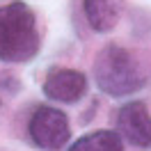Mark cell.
<instances>
[{
	"label": "cell",
	"mask_w": 151,
	"mask_h": 151,
	"mask_svg": "<svg viewBox=\"0 0 151 151\" xmlns=\"http://www.w3.org/2000/svg\"><path fill=\"white\" fill-rule=\"evenodd\" d=\"M41 37L37 16L25 2H0V60L9 64H25L39 53Z\"/></svg>",
	"instance_id": "6da1fadb"
},
{
	"label": "cell",
	"mask_w": 151,
	"mask_h": 151,
	"mask_svg": "<svg viewBox=\"0 0 151 151\" xmlns=\"http://www.w3.org/2000/svg\"><path fill=\"white\" fill-rule=\"evenodd\" d=\"M94 80L99 89L110 96H128L140 92L149 83V71L133 50L108 44L96 55L94 62Z\"/></svg>",
	"instance_id": "7a4b0ae2"
},
{
	"label": "cell",
	"mask_w": 151,
	"mask_h": 151,
	"mask_svg": "<svg viewBox=\"0 0 151 151\" xmlns=\"http://www.w3.org/2000/svg\"><path fill=\"white\" fill-rule=\"evenodd\" d=\"M30 140L37 144L39 149L46 151H57L62 149L69 137H71V126H69V117L57 108L50 105H39L32 112L28 124Z\"/></svg>",
	"instance_id": "3957f363"
},
{
	"label": "cell",
	"mask_w": 151,
	"mask_h": 151,
	"mask_svg": "<svg viewBox=\"0 0 151 151\" xmlns=\"http://www.w3.org/2000/svg\"><path fill=\"white\" fill-rule=\"evenodd\" d=\"M117 135L133 147H140V149L151 147V112L142 101H131L119 110Z\"/></svg>",
	"instance_id": "277c9868"
},
{
	"label": "cell",
	"mask_w": 151,
	"mask_h": 151,
	"mask_svg": "<svg viewBox=\"0 0 151 151\" xmlns=\"http://www.w3.org/2000/svg\"><path fill=\"white\" fill-rule=\"evenodd\" d=\"M87 92V78L76 69H53L44 80V94L60 103H76Z\"/></svg>",
	"instance_id": "5b68a950"
},
{
	"label": "cell",
	"mask_w": 151,
	"mask_h": 151,
	"mask_svg": "<svg viewBox=\"0 0 151 151\" xmlns=\"http://www.w3.org/2000/svg\"><path fill=\"white\" fill-rule=\"evenodd\" d=\"M83 9L94 32H110L122 19L124 0H83Z\"/></svg>",
	"instance_id": "8992f818"
},
{
	"label": "cell",
	"mask_w": 151,
	"mask_h": 151,
	"mask_svg": "<svg viewBox=\"0 0 151 151\" xmlns=\"http://www.w3.org/2000/svg\"><path fill=\"white\" fill-rule=\"evenodd\" d=\"M69 151H124L122 137L112 131H94L71 144Z\"/></svg>",
	"instance_id": "52a82bcc"
},
{
	"label": "cell",
	"mask_w": 151,
	"mask_h": 151,
	"mask_svg": "<svg viewBox=\"0 0 151 151\" xmlns=\"http://www.w3.org/2000/svg\"><path fill=\"white\" fill-rule=\"evenodd\" d=\"M21 89V83L14 73H0V92L2 94H16Z\"/></svg>",
	"instance_id": "ba28073f"
}]
</instances>
